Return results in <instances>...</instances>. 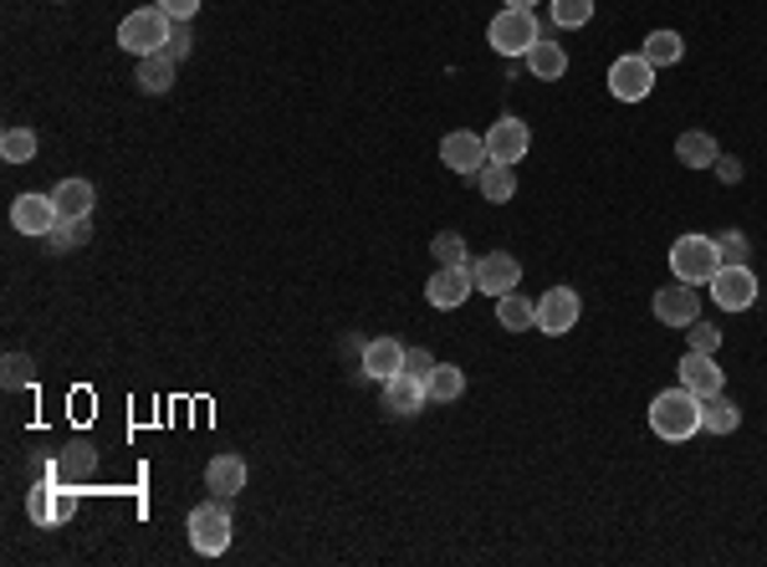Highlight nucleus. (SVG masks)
I'll return each instance as SVG.
<instances>
[{"mask_svg":"<svg viewBox=\"0 0 767 567\" xmlns=\"http://www.w3.org/2000/svg\"><path fill=\"white\" fill-rule=\"evenodd\" d=\"M650 430H655L661 440H671V445H681V440H691V435H702V399L691 394L686 383L655 394V404H650Z\"/></svg>","mask_w":767,"mask_h":567,"instance_id":"f257e3e1","label":"nucleus"},{"mask_svg":"<svg viewBox=\"0 0 767 567\" xmlns=\"http://www.w3.org/2000/svg\"><path fill=\"white\" fill-rule=\"evenodd\" d=\"M174 37V16L164 11V6H139V11H129L119 21V47L129 56H154L164 52Z\"/></svg>","mask_w":767,"mask_h":567,"instance_id":"f03ea898","label":"nucleus"},{"mask_svg":"<svg viewBox=\"0 0 767 567\" xmlns=\"http://www.w3.org/2000/svg\"><path fill=\"white\" fill-rule=\"evenodd\" d=\"M671 271L675 281H686V287H702L722 271V251H716L712 236H681L671 246Z\"/></svg>","mask_w":767,"mask_h":567,"instance_id":"7ed1b4c3","label":"nucleus"},{"mask_svg":"<svg viewBox=\"0 0 767 567\" xmlns=\"http://www.w3.org/2000/svg\"><path fill=\"white\" fill-rule=\"evenodd\" d=\"M185 527H190V547H195L200 557H221L225 547H231V537H236V522H231V512H225L221 496L205 502V506H195Z\"/></svg>","mask_w":767,"mask_h":567,"instance_id":"20e7f679","label":"nucleus"},{"mask_svg":"<svg viewBox=\"0 0 767 567\" xmlns=\"http://www.w3.org/2000/svg\"><path fill=\"white\" fill-rule=\"evenodd\" d=\"M491 47L502 56H528L532 52V41L543 37V27H538V16L522 11V6H507V11L491 16V27H487Z\"/></svg>","mask_w":767,"mask_h":567,"instance_id":"39448f33","label":"nucleus"},{"mask_svg":"<svg viewBox=\"0 0 767 567\" xmlns=\"http://www.w3.org/2000/svg\"><path fill=\"white\" fill-rule=\"evenodd\" d=\"M72 512H78V491L72 486L41 481V486L27 491V516L37 527H62V522H72Z\"/></svg>","mask_w":767,"mask_h":567,"instance_id":"423d86ee","label":"nucleus"},{"mask_svg":"<svg viewBox=\"0 0 767 567\" xmlns=\"http://www.w3.org/2000/svg\"><path fill=\"white\" fill-rule=\"evenodd\" d=\"M609 93L620 97V103H645L655 93V66L645 62V52H630L609 66Z\"/></svg>","mask_w":767,"mask_h":567,"instance_id":"0eeeda50","label":"nucleus"},{"mask_svg":"<svg viewBox=\"0 0 767 567\" xmlns=\"http://www.w3.org/2000/svg\"><path fill=\"white\" fill-rule=\"evenodd\" d=\"M471 281L481 297H507L522 287V261L512 251H487L481 261H471Z\"/></svg>","mask_w":767,"mask_h":567,"instance_id":"6e6552de","label":"nucleus"},{"mask_svg":"<svg viewBox=\"0 0 767 567\" xmlns=\"http://www.w3.org/2000/svg\"><path fill=\"white\" fill-rule=\"evenodd\" d=\"M583 317V302L573 287H548L543 297H538V332H548V338H563V332L579 328Z\"/></svg>","mask_w":767,"mask_h":567,"instance_id":"1a4fd4ad","label":"nucleus"},{"mask_svg":"<svg viewBox=\"0 0 767 567\" xmlns=\"http://www.w3.org/2000/svg\"><path fill=\"white\" fill-rule=\"evenodd\" d=\"M440 164L446 169H456V174H481L491 164V154H487V138L481 133H471V128H456V133H446L440 138Z\"/></svg>","mask_w":767,"mask_h":567,"instance_id":"9d476101","label":"nucleus"},{"mask_svg":"<svg viewBox=\"0 0 767 567\" xmlns=\"http://www.w3.org/2000/svg\"><path fill=\"white\" fill-rule=\"evenodd\" d=\"M712 302L722 312H747L757 302V271L753 266H722L712 277Z\"/></svg>","mask_w":767,"mask_h":567,"instance_id":"9b49d317","label":"nucleus"},{"mask_svg":"<svg viewBox=\"0 0 767 567\" xmlns=\"http://www.w3.org/2000/svg\"><path fill=\"white\" fill-rule=\"evenodd\" d=\"M528 148H532V128L522 118H497L487 128V154H491V164H522L528 158Z\"/></svg>","mask_w":767,"mask_h":567,"instance_id":"f8f14e48","label":"nucleus"},{"mask_svg":"<svg viewBox=\"0 0 767 567\" xmlns=\"http://www.w3.org/2000/svg\"><path fill=\"white\" fill-rule=\"evenodd\" d=\"M11 225L21 230V236H52L57 225H62V210H57L52 195H16Z\"/></svg>","mask_w":767,"mask_h":567,"instance_id":"ddd939ff","label":"nucleus"},{"mask_svg":"<svg viewBox=\"0 0 767 567\" xmlns=\"http://www.w3.org/2000/svg\"><path fill=\"white\" fill-rule=\"evenodd\" d=\"M471 291H477L471 266H436V277L425 281V302L440 307V312H450V307H461Z\"/></svg>","mask_w":767,"mask_h":567,"instance_id":"4468645a","label":"nucleus"},{"mask_svg":"<svg viewBox=\"0 0 767 567\" xmlns=\"http://www.w3.org/2000/svg\"><path fill=\"white\" fill-rule=\"evenodd\" d=\"M681 383H686L696 399H712V394L727 389V373H722L716 353H696V348H686V358H681Z\"/></svg>","mask_w":767,"mask_h":567,"instance_id":"2eb2a0df","label":"nucleus"},{"mask_svg":"<svg viewBox=\"0 0 767 567\" xmlns=\"http://www.w3.org/2000/svg\"><path fill=\"white\" fill-rule=\"evenodd\" d=\"M655 317H661L665 328H691V322L702 317V297H696V287H686V281L661 287L655 291Z\"/></svg>","mask_w":767,"mask_h":567,"instance_id":"dca6fc26","label":"nucleus"},{"mask_svg":"<svg viewBox=\"0 0 767 567\" xmlns=\"http://www.w3.org/2000/svg\"><path fill=\"white\" fill-rule=\"evenodd\" d=\"M425 404H430V389H425L415 373L399 369L395 379H384V410H395V414H420Z\"/></svg>","mask_w":767,"mask_h":567,"instance_id":"f3484780","label":"nucleus"},{"mask_svg":"<svg viewBox=\"0 0 767 567\" xmlns=\"http://www.w3.org/2000/svg\"><path fill=\"white\" fill-rule=\"evenodd\" d=\"M528 72L538 82H558L563 72H569V52H563V41H553L543 31V37L532 41V52H528Z\"/></svg>","mask_w":767,"mask_h":567,"instance_id":"a211bd4d","label":"nucleus"},{"mask_svg":"<svg viewBox=\"0 0 767 567\" xmlns=\"http://www.w3.org/2000/svg\"><path fill=\"white\" fill-rule=\"evenodd\" d=\"M405 369V348H399V338H369L364 343V373L369 379H395V373Z\"/></svg>","mask_w":767,"mask_h":567,"instance_id":"6ab92c4d","label":"nucleus"},{"mask_svg":"<svg viewBox=\"0 0 767 567\" xmlns=\"http://www.w3.org/2000/svg\"><path fill=\"white\" fill-rule=\"evenodd\" d=\"M205 486H211L221 502H231L236 491H246V461H241V455H215V461L205 465Z\"/></svg>","mask_w":767,"mask_h":567,"instance_id":"aec40b11","label":"nucleus"},{"mask_svg":"<svg viewBox=\"0 0 767 567\" xmlns=\"http://www.w3.org/2000/svg\"><path fill=\"white\" fill-rule=\"evenodd\" d=\"M52 199H57V210H62V220H88L98 189L88 185V179H62V185L52 189Z\"/></svg>","mask_w":767,"mask_h":567,"instance_id":"412c9836","label":"nucleus"},{"mask_svg":"<svg viewBox=\"0 0 767 567\" xmlns=\"http://www.w3.org/2000/svg\"><path fill=\"white\" fill-rule=\"evenodd\" d=\"M675 158H681L686 169H716L722 148H716L712 133H681V138H675Z\"/></svg>","mask_w":767,"mask_h":567,"instance_id":"4be33fe9","label":"nucleus"},{"mask_svg":"<svg viewBox=\"0 0 767 567\" xmlns=\"http://www.w3.org/2000/svg\"><path fill=\"white\" fill-rule=\"evenodd\" d=\"M497 322H502L507 332L538 328V302H532V297H522V287L507 291V297H497Z\"/></svg>","mask_w":767,"mask_h":567,"instance_id":"5701e85b","label":"nucleus"},{"mask_svg":"<svg viewBox=\"0 0 767 567\" xmlns=\"http://www.w3.org/2000/svg\"><path fill=\"white\" fill-rule=\"evenodd\" d=\"M737 424H742V410L727 399V389L712 394V399H702V430H706V435H732Z\"/></svg>","mask_w":767,"mask_h":567,"instance_id":"b1692460","label":"nucleus"},{"mask_svg":"<svg viewBox=\"0 0 767 567\" xmlns=\"http://www.w3.org/2000/svg\"><path fill=\"white\" fill-rule=\"evenodd\" d=\"M645 62L661 72V66H675L686 62V37L681 31H650L645 37Z\"/></svg>","mask_w":767,"mask_h":567,"instance_id":"393cba45","label":"nucleus"},{"mask_svg":"<svg viewBox=\"0 0 767 567\" xmlns=\"http://www.w3.org/2000/svg\"><path fill=\"white\" fill-rule=\"evenodd\" d=\"M471 179H477L481 199H491V205H507V199L517 195V174H512V164H487V169L471 174Z\"/></svg>","mask_w":767,"mask_h":567,"instance_id":"a878e982","label":"nucleus"},{"mask_svg":"<svg viewBox=\"0 0 767 567\" xmlns=\"http://www.w3.org/2000/svg\"><path fill=\"white\" fill-rule=\"evenodd\" d=\"M174 66H180V62H170V56H164V52H154V56H139V78H133V82H139L144 93H154V97H160V93H170V87H174Z\"/></svg>","mask_w":767,"mask_h":567,"instance_id":"bb28decb","label":"nucleus"},{"mask_svg":"<svg viewBox=\"0 0 767 567\" xmlns=\"http://www.w3.org/2000/svg\"><path fill=\"white\" fill-rule=\"evenodd\" d=\"M37 148H41L37 128H21V123H16V128L0 133V158H6V164H31Z\"/></svg>","mask_w":767,"mask_h":567,"instance_id":"cd10ccee","label":"nucleus"},{"mask_svg":"<svg viewBox=\"0 0 767 567\" xmlns=\"http://www.w3.org/2000/svg\"><path fill=\"white\" fill-rule=\"evenodd\" d=\"M425 389H430V399H436V404H456V399L466 394V373L456 369V363H440V369L430 373V383H425Z\"/></svg>","mask_w":767,"mask_h":567,"instance_id":"c85d7f7f","label":"nucleus"},{"mask_svg":"<svg viewBox=\"0 0 767 567\" xmlns=\"http://www.w3.org/2000/svg\"><path fill=\"white\" fill-rule=\"evenodd\" d=\"M98 455L93 445H72V455H62V461L47 465V481H62V475H72V481H82V475H93Z\"/></svg>","mask_w":767,"mask_h":567,"instance_id":"c756f323","label":"nucleus"},{"mask_svg":"<svg viewBox=\"0 0 767 567\" xmlns=\"http://www.w3.org/2000/svg\"><path fill=\"white\" fill-rule=\"evenodd\" d=\"M594 21V0H553V27L563 31V27H589Z\"/></svg>","mask_w":767,"mask_h":567,"instance_id":"7c9ffc66","label":"nucleus"},{"mask_svg":"<svg viewBox=\"0 0 767 567\" xmlns=\"http://www.w3.org/2000/svg\"><path fill=\"white\" fill-rule=\"evenodd\" d=\"M430 251H436L440 266H471L466 261V236L461 230H440V236L430 240Z\"/></svg>","mask_w":767,"mask_h":567,"instance_id":"2f4dec72","label":"nucleus"},{"mask_svg":"<svg viewBox=\"0 0 767 567\" xmlns=\"http://www.w3.org/2000/svg\"><path fill=\"white\" fill-rule=\"evenodd\" d=\"M88 236H93L88 220H62L47 240H52V251H78V246H88Z\"/></svg>","mask_w":767,"mask_h":567,"instance_id":"473e14b6","label":"nucleus"},{"mask_svg":"<svg viewBox=\"0 0 767 567\" xmlns=\"http://www.w3.org/2000/svg\"><path fill=\"white\" fill-rule=\"evenodd\" d=\"M31 379H37V363H31L27 353H6V363H0V383H6V389H27Z\"/></svg>","mask_w":767,"mask_h":567,"instance_id":"72a5a7b5","label":"nucleus"},{"mask_svg":"<svg viewBox=\"0 0 767 567\" xmlns=\"http://www.w3.org/2000/svg\"><path fill=\"white\" fill-rule=\"evenodd\" d=\"M686 348H696V353H716V348H722V328H712V322L696 317V322L686 328Z\"/></svg>","mask_w":767,"mask_h":567,"instance_id":"f704fd0d","label":"nucleus"},{"mask_svg":"<svg viewBox=\"0 0 767 567\" xmlns=\"http://www.w3.org/2000/svg\"><path fill=\"white\" fill-rule=\"evenodd\" d=\"M716 251H722V266H747V236L742 230H727V236H716Z\"/></svg>","mask_w":767,"mask_h":567,"instance_id":"c9c22d12","label":"nucleus"},{"mask_svg":"<svg viewBox=\"0 0 767 567\" xmlns=\"http://www.w3.org/2000/svg\"><path fill=\"white\" fill-rule=\"evenodd\" d=\"M436 353H425V348H405V373H415L420 383H430V373H436Z\"/></svg>","mask_w":767,"mask_h":567,"instance_id":"e433bc0d","label":"nucleus"},{"mask_svg":"<svg viewBox=\"0 0 767 567\" xmlns=\"http://www.w3.org/2000/svg\"><path fill=\"white\" fill-rule=\"evenodd\" d=\"M164 56H170V62H185V56H190V31H185V21H174V37H170V47H164Z\"/></svg>","mask_w":767,"mask_h":567,"instance_id":"4c0bfd02","label":"nucleus"},{"mask_svg":"<svg viewBox=\"0 0 767 567\" xmlns=\"http://www.w3.org/2000/svg\"><path fill=\"white\" fill-rule=\"evenodd\" d=\"M154 6H164L174 21H195V11H200V0H154Z\"/></svg>","mask_w":767,"mask_h":567,"instance_id":"58836bf2","label":"nucleus"},{"mask_svg":"<svg viewBox=\"0 0 767 567\" xmlns=\"http://www.w3.org/2000/svg\"><path fill=\"white\" fill-rule=\"evenodd\" d=\"M716 174H722V179H727V185H737V179H742L737 158H716Z\"/></svg>","mask_w":767,"mask_h":567,"instance_id":"ea45409f","label":"nucleus"},{"mask_svg":"<svg viewBox=\"0 0 767 567\" xmlns=\"http://www.w3.org/2000/svg\"><path fill=\"white\" fill-rule=\"evenodd\" d=\"M507 6H522V11H532V6H538V0H507Z\"/></svg>","mask_w":767,"mask_h":567,"instance_id":"a19ab883","label":"nucleus"}]
</instances>
